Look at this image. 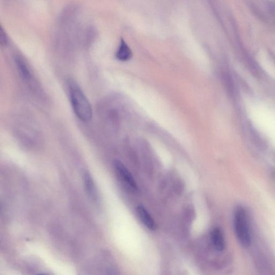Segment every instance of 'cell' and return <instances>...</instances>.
I'll return each mask as SVG.
<instances>
[{
  "mask_svg": "<svg viewBox=\"0 0 275 275\" xmlns=\"http://www.w3.org/2000/svg\"><path fill=\"white\" fill-rule=\"evenodd\" d=\"M136 210L138 216L146 227L151 230H154L156 228V222H155L150 213L143 206H138Z\"/></svg>",
  "mask_w": 275,
  "mask_h": 275,
  "instance_id": "5b68a950",
  "label": "cell"
},
{
  "mask_svg": "<svg viewBox=\"0 0 275 275\" xmlns=\"http://www.w3.org/2000/svg\"><path fill=\"white\" fill-rule=\"evenodd\" d=\"M67 88L75 114L83 122H88L93 117V109L89 101L79 85L73 79L67 82Z\"/></svg>",
  "mask_w": 275,
  "mask_h": 275,
  "instance_id": "6da1fadb",
  "label": "cell"
},
{
  "mask_svg": "<svg viewBox=\"0 0 275 275\" xmlns=\"http://www.w3.org/2000/svg\"><path fill=\"white\" fill-rule=\"evenodd\" d=\"M223 80L224 81L228 91L232 92V90H233V88H233V84H232L230 75L227 73H224L223 74Z\"/></svg>",
  "mask_w": 275,
  "mask_h": 275,
  "instance_id": "30bf717a",
  "label": "cell"
},
{
  "mask_svg": "<svg viewBox=\"0 0 275 275\" xmlns=\"http://www.w3.org/2000/svg\"><path fill=\"white\" fill-rule=\"evenodd\" d=\"M15 63L18 68L19 72L24 80L30 81L32 79V75L27 63H25L21 57L17 56L15 58Z\"/></svg>",
  "mask_w": 275,
  "mask_h": 275,
  "instance_id": "ba28073f",
  "label": "cell"
},
{
  "mask_svg": "<svg viewBox=\"0 0 275 275\" xmlns=\"http://www.w3.org/2000/svg\"><path fill=\"white\" fill-rule=\"evenodd\" d=\"M212 245L218 252L224 250L226 246L225 239L222 230L219 227L214 228L211 235Z\"/></svg>",
  "mask_w": 275,
  "mask_h": 275,
  "instance_id": "277c9868",
  "label": "cell"
},
{
  "mask_svg": "<svg viewBox=\"0 0 275 275\" xmlns=\"http://www.w3.org/2000/svg\"><path fill=\"white\" fill-rule=\"evenodd\" d=\"M234 226L240 244L244 247H249L252 240L251 223L247 211L242 206H238L235 211Z\"/></svg>",
  "mask_w": 275,
  "mask_h": 275,
  "instance_id": "7a4b0ae2",
  "label": "cell"
},
{
  "mask_svg": "<svg viewBox=\"0 0 275 275\" xmlns=\"http://www.w3.org/2000/svg\"><path fill=\"white\" fill-rule=\"evenodd\" d=\"M114 166L116 173L120 179L133 192L139 191V186L136 184L135 179L122 162L118 160L115 161Z\"/></svg>",
  "mask_w": 275,
  "mask_h": 275,
  "instance_id": "3957f363",
  "label": "cell"
},
{
  "mask_svg": "<svg viewBox=\"0 0 275 275\" xmlns=\"http://www.w3.org/2000/svg\"><path fill=\"white\" fill-rule=\"evenodd\" d=\"M8 42V38L7 35V34L1 26V28H0V44L2 46H6L7 45Z\"/></svg>",
  "mask_w": 275,
  "mask_h": 275,
  "instance_id": "9c48e42d",
  "label": "cell"
},
{
  "mask_svg": "<svg viewBox=\"0 0 275 275\" xmlns=\"http://www.w3.org/2000/svg\"><path fill=\"white\" fill-rule=\"evenodd\" d=\"M83 179L86 191L93 200L97 201L98 199V194L93 179L89 172H84Z\"/></svg>",
  "mask_w": 275,
  "mask_h": 275,
  "instance_id": "52a82bcc",
  "label": "cell"
},
{
  "mask_svg": "<svg viewBox=\"0 0 275 275\" xmlns=\"http://www.w3.org/2000/svg\"><path fill=\"white\" fill-rule=\"evenodd\" d=\"M132 57V53L126 41L122 38L116 53V58L120 62H127Z\"/></svg>",
  "mask_w": 275,
  "mask_h": 275,
  "instance_id": "8992f818",
  "label": "cell"
}]
</instances>
